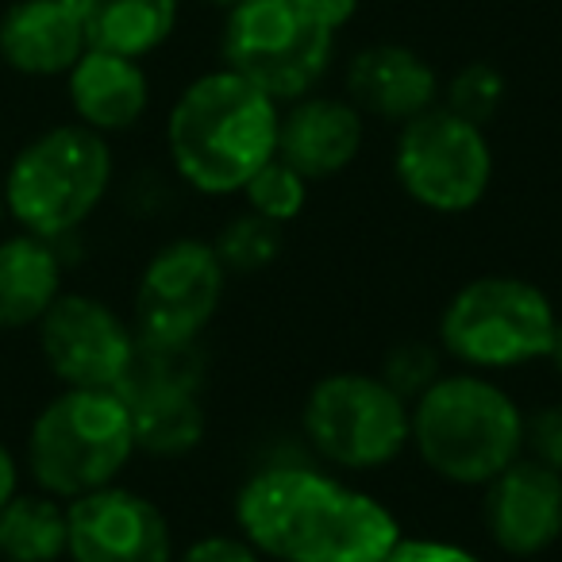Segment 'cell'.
<instances>
[{
    "label": "cell",
    "instance_id": "9c48e42d",
    "mask_svg": "<svg viewBox=\"0 0 562 562\" xmlns=\"http://www.w3.org/2000/svg\"><path fill=\"white\" fill-rule=\"evenodd\" d=\"M393 178L401 193L436 216H462L477 209L493 186V147L485 127L451 109L420 112L397 127Z\"/></svg>",
    "mask_w": 562,
    "mask_h": 562
},
{
    "label": "cell",
    "instance_id": "8992f818",
    "mask_svg": "<svg viewBox=\"0 0 562 562\" xmlns=\"http://www.w3.org/2000/svg\"><path fill=\"white\" fill-rule=\"evenodd\" d=\"M135 428L116 390H66L35 413L24 467L35 490L58 501L86 497L120 482L135 459Z\"/></svg>",
    "mask_w": 562,
    "mask_h": 562
},
{
    "label": "cell",
    "instance_id": "5b68a950",
    "mask_svg": "<svg viewBox=\"0 0 562 562\" xmlns=\"http://www.w3.org/2000/svg\"><path fill=\"white\" fill-rule=\"evenodd\" d=\"M116 173L112 143L78 120L35 132L0 178L4 212L40 239H66L104 204Z\"/></svg>",
    "mask_w": 562,
    "mask_h": 562
},
{
    "label": "cell",
    "instance_id": "4fadbf2b",
    "mask_svg": "<svg viewBox=\"0 0 562 562\" xmlns=\"http://www.w3.org/2000/svg\"><path fill=\"white\" fill-rule=\"evenodd\" d=\"M482 524L493 547L513 559H536L562 536V474L520 454L482 485Z\"/></svg>",
    "mask_w": 562,
    "mask_h": 562
},
{
    "label": "cell",
    "instance_id": "ba28073f",
    "mask_svg": "<svg viewBox=\"0 0 562 562\" xmlns=\"http://www.w3.org/2000/svg\"><path fill=\"white\" fill-rule=\"evenodd\" d=\"M301 431L328 467L382 470L413 443V405L378 374L336 370L308 390Z\"/></svg>",
    "mask_w": 562,
    "mask_h": 562
},
{
    "label": "cell",
    "instance_id": "8fae6325",
    "mask_svg": "<svg viewBox=\"0 0 562 562\" xmlns=\"http://www.w3.org/2000/svg\"><path fill=\"white\" fill-rule=\"evenodd\" d=\"M40 355L66 390H116L135 351V328L89 293H66L40 324Z\"/></svg>",
    "mask_w": 562,
    "mask_h": 562
},
{
    "label": "cell",
    "instance_id": "5bb4252c",
    "mask_svg": "<svg viewBox=\"0 0 562 562\" xmlns=\"http://www.w3.org/2000/svg\"><path fill=\"white\" fill-rule=\"evenodd\" d=\"M89 50L78 0H9L0 9V66L24 81H63Z\"/></svg>",
    "mask_w": 562,
    "mask_h": 562
},
{
    "label": "cell",
    "instance_id": "1f68e13d",
    "mask_svg": "<svg viewBox=\"0 0 562 562\" xmlns=\"http://www.w3.org/2000/svg\"><path fill=\"white\" fill-rule=\"evenodd\" d=\"M4 216H9V212H4V193H0V227H4Z\"/></svg>",
    "mask_w": 562,
    "mask_h": 562
},
{
    "label": "cell",
    "instance_id": "7a4b0ae2",
    "mask_svg": "<svg viewBox=\"0 0 562 562\" xmlns=\"http://www.w3.org/2000/svg\"><path fill=\"white\" fill-rule=\"evenodd\" d=\"M278 120L281 104L270 93L220 66L173 97L166 155L173 173L196 193H239L278 155Z\"/></svg>",
    "mask_w": 562,
    "mask_h": 562
},
{
    "label": "cell",
    "instance_id": "7c38bea8",
    "mask_svg": "<svg viewBox=\"0 0 562 562\" xmlns=\"http://www.w3.org/2000/svg\"><path fill=\"white\" fill-rule=\"evenodd\" d=\"M66 559L70 562H173L166 513L143 493L112 482L66 501Z\"/></svg>",
    "mask_w": 562,
    "mask_h": 562
},
{
    "label": "cell",
    "instance_id": "4316f807",
    "mask_svg": "<svg viewBox=\"0 0 562 562\" xmlns=\"http://www.w3.org/2000/svg\"><path fill=\"white\" fill-rule=\"evenodd\" d=\"M173 562H262V554L243 536H204L181 554H173Z\"/></svg>",
    "mask_w": 562,
    "mask_h": 562
},
{
    "label": "cell",
    "instance_id": "30bf717a",
    "mask_svg": "<svg viewBox=\"0 0 562 562\" xmlns=\"http://www.w3.org/2000/svg\"><path fill=\"white\" fill-rule=\"evenodd\" d=\"M227 270L209 239L181 235L158 247L135 285L132 328L158 344H196L224 305Z\"/></svg>",
    "mask_w": 562,
    "mask_h": 562
},
{
    "label": "cell",
    "instance_id": "f546056e",
    "mask_svg": "<svg viewBox=\"0 0 562 562\" xmlns=\"http://www.w3.org/2000/svg\"><path fill=\"white\" fill-rule=\"evenodd\" d=\"M547 362L562 374V316H559V328H554V339H551V351H547Z\"/></svg>",
    "mask_w": 562,
    "mask_h": 562
},
{
    "label": "cell",
    "instance_id": "3957f363",
    "mask_svg": "<svg viewBox=\"0 0 562 562\" xmlns=\"http://www.w3.org/2000/svg\"><path fill=\"white\" fill-rule=\"evenodd\" d=\"M359 0H235L224 12V66L278 104L316 93Z\"/></svg>",
    "mask_w": 562,
    "mask_h": 562
},
{
    "label": "cell",
    "instance_id": "d4e9b609",
    "mask_svg": "<svg viewBox=\"0 0 562 562\" xmlns=\"http://www.w3.org/2000/svg\"><path fill=\"white\" fill-rule=\"evenodd\" d=\"M443 359L447 355L439 344H428V339H401V344H393L390 351H385L382 367H378V378L413 405L424 390H431V385L447 374Z\"/></svg>",
    "mask_w": 562,
    "mask_h": 562
},
{
    "label": "cell",
    "instance_id": "cb8c5ba5",
    "mask_svg": "<svg viewBox=\"0 0 562 562\" xmlns=\"http://www.w3.org/2000/svg\"><path fill=\"white\" fill-rule=\"evenodd\" d=\"M308 186H313V181H305L290 162H281V158L273 155L270 162H266L262 170H258L255 178L239 189V193H243V201H247L250 212H258V216H266V220H273V224L285 227L305 212Z\"/></svg>",
    "mask_w": 562,
    "mask_h": 562
},
{
    "label": "cell",
    "instance_id": "52a82bcc",
    "mask_svg": "<svg viewBox=\"0 0 562 562\" xmlns=\"http://www.w3.org/2000/svg\"><path fill=\"white\" fill-rule=\"evenodd\" d=\"M559 313L536 281L482 273L451 293L439 316V347L474 374L516 370L547 359Z\"/></svg>",
    "mask_w": 562,
    "mask_h": 562
},
{
    "label": "cell",
    "instance_id": "e0dca14e",
    "mask_svg": "<svg viewBox=\"0 0 562 562\" xmlns=\"http://www.w3.org/2000/svg\"><path fill=\"white\" fill-rule=\"evenodd\" d=\"M66 101L78 124L97 135H124L143 124L150 109V78L139 58L89 47L63 78Z\"/></svg>",
    "mask_w": 562,
    "mask_h": 562
},
{
    "label": "cell",
    "instance_id": "6da1fadb",
    "mask_svg": "<svg viewBox=\"0 0 562 562\" xmlns=\"http://www.w3.org/2000/svg\"><path fill=\"white\" fill-rule=\"evenodd\" d=\"M235 528L273 562H385L401 524L370 493L313 467H266L235 493Z\"/></svg>",
    "mask_w": 562,
    "mask_h": 562
},
{
    "label": "cell",
    "instance_id": "d6986e66",
    "mask_svg": "<svg viewBox=\"0 0 562 562\" xmlns=\"http://www.w3.org/2000/svg\"><path fill=\"white\" fill-rule=\"evenodd\" d=\"M78 4L89 47L139 63L173 40L181 20V0H78Z\"/></svg>",
    "mask_w": 562,
    "mask_h": 562
},
{
    "label": "cell",
    "instance_id": "277c9868",
    "mask_svg": "<svg viewBox=\"0 0 562 562\" xmlns=\"http://www.w3.org/2000/svg\"><path fill=\"white\" fill-rule=\"evenodd\" d=\"M439 482L482 490L524 454V413L490 374H443L413 401V443Z\"/></svg>",
    "mask_w": 562,
    "mask_h": 562
},
{
    "label": "cell",
    "instance_id": "44dd1931",
    "mask_svg": "<svg viewBox=\"0 0 562 562\" xmlns=\"http://www.w3.org/2000/svg\"><path fill=\"white\" fill-rule=\"evenodd\" d=\"M66 501L43 490H20L0 508V562H63Z\"/></svg>",
    "mask_w": 562,
    "mask_h": 562
},
{
    "label": "cell",
    "instance_id": "ac0fdd59",
    "mask_svg": "<svg viewBox=\"0 0 562 562\" xmlns=\"http://www.w3.org/2000/svg\"><path fill=\"white\" fill-rule=\"evenodd\" d=\"M63 297V258L32 232L0 235V331H27Z\"/></svg>",
    "mask_w": 562,
    "mask_h": 562
},
{
    "label": "cell",
    "instance_id": "2e32d148",
    "mask_svg": "<svg viewBox=\"0 0 562 562\" xmlns=\"http://www.w3.org/2000/svg\"><path fill=\"white\" fill-rule=\"evenodd\" d=\"M347 101L367 120H385V124H408L420 112L436 109L443 81L436 66L420 50L405 43H370L355 50L344 74Z\"/></svg>",
    "mask_w": 562,
    "mask_h": 562
},
{
    "label": "cell",
    "instance_id": "9a60e30c",
    "mask_svg": "<svg viewBox=\"0 0 562 562\" xmlns=\"http://www.w3.org/2000/svg\"><path fill=\"white\" fill-rule=\"evenodd\" d=\"M367 143V116L347 97L305 93L281 104L278 158L290 162L305 181L339 178Z\"/></svg>",
    "mask_w": 562,
    "mask_h": 562
},
{
    "label": "cell",
    "instance_id": "484cf974",
    "mask_svg": "<svg viewBox=\"0 0 562 562\" xmlns=\"http://www.w3.org/2000/svg\"><path fill=\"white\" fill-rule=\"evenodd\" d=\"M524 454L562 474V401L543 405L536 416H524Z\"/></svg>",
    "mask_w": 562,
    "mask_h": 562
},
{
    "label": "cell",
    "instance_id": "ffe728a7",
    "mask_svg": "<svg viewBox=\"0 0 562 562\" xmlns=\"http://www.w3.org/2000/svg\"><path fill=\"white\" fill-rule=\"evenodd\" d=\"M120 397L132 413L135 451L150 459H181L209 431L201 390H127Z\"/></svg>",
    "mask_w": 562,
    "mask_h": 562
},
{
    "label": "cell",
    "instance_id": "83f0119b",
    "mask_svg": "<svg viewBox=\"0 0 562 562\" xmlns=\"http://www.w3.org/2000/svg\"><path fill=\"white\" fill-rule=\"evenodd\" d=\"M385 562H482L474 551L459 543H447V539H405L385 554Z\"/></svg>",
    "mask_w": 562,
    "mask_h": 562
},
{
    "label": "cell",
    "instance_id": "603a6c76",
    "mask_svg": "<svg viewBox=\"0 0 562 562\" xmlns=\"http://www.w3.org/2000/svg\"><path fill=\"white\" fill-rule=\"evenodd\" d=\"M505 97H508V81L497 66L493 63H467L447 78L443 93H439V104L451 109L454 116L485 127V124L497 120L501 109H505Z\"/></svg>",
    "mask_w": 562,
    "mask_h": 562
},
{
    "label": "cell",
    "instance_id": "f1b7e54d",
    "mask_svg": "<svg viewBox=\"0 0 562 562\" xmlns=\"http://www.w3.org/2000/svg\"><path fill=\"white\" fill-rule=\"evenodd\" d=\"M20 493V459L12 454V447L0 439V508L9 505Z\"/></svg>",
    "mask_w": 562,
    "mask_h": 562
},
{
    "label": "cell",
    "instance_id": "7402d4cb",
    "mask_svg": "<svg viewBox=\"0 0 562 562\" xmlns=\"http://www.w3.org/2000/svg\"><path fill=\"white\" fill-rule=\"evenodd\" d=\"M209 243L227 273H258V270H270L281 258V250H285V227L243 209Z\"/></svg>",
    "mask_w": 562,
    "mask_h": 562
},
{
    "label": "cell",
    "instance_id": "4dcf8cb0",
    "mask_svg": "<svg viewBox=\"0 0 562 562\" xmlns=\"http://www.w3.org/2000/svg\"><path fill=\"white\" fill-rule=\"evenodd\" d=\"M201 4H209V9H232V4H235V0H201Z\"/></svg>",
    "mask_w": 562,
    "mask_h": 562
}]
</instances>
